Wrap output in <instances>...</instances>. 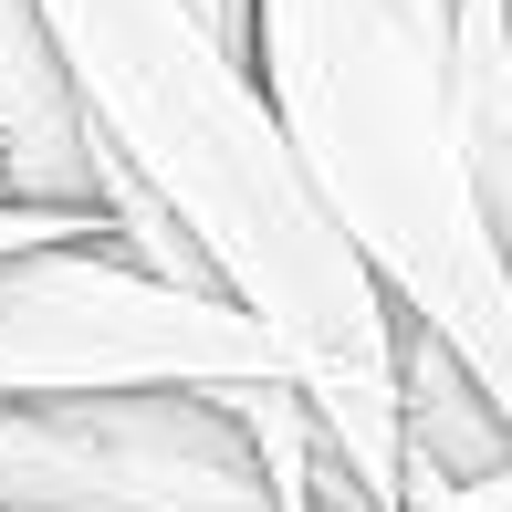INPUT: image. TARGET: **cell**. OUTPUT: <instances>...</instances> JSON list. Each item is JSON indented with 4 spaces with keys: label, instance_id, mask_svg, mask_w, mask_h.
Instances as JSON below:
<instances>
[{
    "label": "cell",
    "instance_id": "8",
    "mask_svg": "<svg viewBox=\"0 0 512 512\" xmlns=\"http://www.w3.org/2000/svg\"><path fill=\"white\" fill-rule=\"evenodd\" d=\"M398 512H512V481H471V492H429V502H398Z\"/></svg>",
    "mask_w": 512,
    "mask_h": 512
},
{
    "label": "cell",
    "instance_id": "5",
    "mask_svg": "<svg viewBox=\"0 0 512 512\" xmlns=\"http://www.w3.org/2000/svg\"><path fill=\"white\" fill-rule=\"evenodd\" d=\"M387 366H398V502L512 481V418L481 398L418 324H387Z\"/></svg>",
    "mask_w": 512,
    "mask_h": 512
},
{
    "label": "cell",
    "instance_id": "2",
    "mask_svg": "<svg viewBox=\"0 0 512 512\" xmlns=\"http://www.w3.org/2000/svg\"><path fill=\"white\" fill-rule=\"evenodd\" d=\"M241 74L377 304L512 408L502 220L450 136V21L408 0H251Z\"/></svg>",
    "mask_w": 512,
    "mask_h": 512
},
{
    "label": "cell",
    "instance_id": "9",
    "mask_svg": "<svg viewBox=\"0 0 512 512\" xmlns=\"http://www.w3.org/2000/svg\"><path fill=\"white\" fill-rule=\"evenodd\" d=\"M408 11H429V21H450V0H408Z\"/></svg>",
    "mask_w": 512,
    "mask_h": 512
},
{
    "label": "cell",
    "instance_id": "3",
    "mask_svg": "<svg viewBox=\"0 0 512 512\" xmlns=\"http://www.w3.org/2000/svg\"><path fill=\"white\" fill-rule=\"evenodd\" d=\"M283 377L272 335L220 293H178L115 241L0 262V398H220Z\"/></svg>",
    "mask_w": 512,
    "mask_h": 512
},
{
    "label": "cell",
    "instance_id": "6",
    "mask_svg": "<svg viewBox=\"0 0 512 512\" xmlns=\"http://www.w3.org/2000/svg\"><path fill=\"white\" fill-rule=\"evenodd\" d=\"M450 136L481 209L512 230V32L502 0H450Z\"/></svg>",
    "mask_w": 512,
    "mask_h": 512
},
{
    "label": "cell",
    "instance_id": "7",
    "mask_svg": "<svg viewBox=\"0 0 512 512\" xmlns=\"http://www.w3.org/2000/svg\"><path fill=\"white\" fill-rule=\"evenodd\" d=\"M63 241H105V230L74 220V209H0V262L11 251H63Z\"/></svg>",
    "mask_w": 512,
    "mask_h": 512
},
{
    "label": "cell",
    "instance_id": "4",
    "mask_svg": "<svg viewBox=\"0 0 512 512\" xmlns=\"http://www.w3.org/2000/svg\"><path fill=\"white\" fill-rule=\"evenodd\" d=\"M0 209H74L105 230V147L63 95L32 0H0Z\"/></svg>",
    "mask_w": 512,
    "mask_h": 512
},
{
    "label": "cell",
    "instance_id": "1",
    "mask_svg": "<svg viewBox=\"0 0 512 512\" xmlns=\"http://www.w3.org/2000/svg\"><path fill=\"white\" fill-rule=\"evenodd\" d=\"M32 21L63 63L84 136L168 209L209 283L272 335L356 512H398V366H387L398 314L304 199L251 74L209 42L189 0H32Z\"/></svg>",
    "mask_w": 512,
    "mask_h": 512
}]
</instances>
